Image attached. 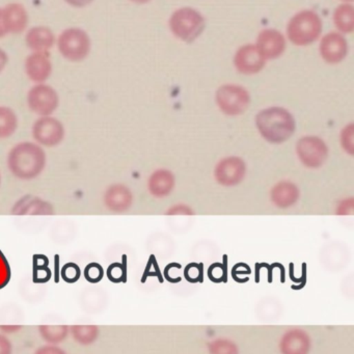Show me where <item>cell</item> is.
<instances>
[{"mask_svg":"<svg viewBox=\"0 0 354 354\" xmlns=\"http://www.w3.org/2000/svg\"><path fill=\"white\" fill-rule=\"evenodd\" d=\"M10 171L24 181L36 179L46 167V153L35 142H24L10 151L7 159Z\"/></svg>","mask_w":354,"mask_h":354,"instance_id":"obj_1","label":"cell"},{"mask_svg":"<svg viewBox=\"0 0 354 354\" xmlns=\"http://www.w3.org/2000/svg\"><path fill=\"white\" fill-rule=\"evenodd\" d=\"M257 127L263 138L271 144H281L293 136L296 129L293 115L281 107H269L256 118Z\"/></svg>","mask_w":354,"mask_h":354,"instance_id":"obj_2","label":"cell"},{"mask_svg":"<svg viewBox=\"0 0 354 354\" xmlns=\"http://www.w3.org/2000/svg\"><path fill=\"white\" fill-rule=\"evenodd\" d=\"M322 32V21L316 12L306 10L293 16L288 24L290 42L296 46H308L316 42Z\"/></svg>","mask_w":354,"mask_h":354,"instance_id":"obj_3","label":"cell"},{"mask_svg":"<svg viewBox=\"0 0 354 354\" xmlns=\"http://www.w3.org/2000/svg\"><path fill=\"white\" fill-rule=\"evenodd\" d=\"M206 22L196 10L182 8L177 10L169 19V28L175 37L183 42L192 43L204 32Z\"/></svg>","mask_w":354,"mask_h":354,"instance_id":"obj_4","label":"cell"},{"mask_svg":"<svg viewBox=\"0 0 354 354\" xmlns=\"http://www.w3.org/2000/svg\"><path fill=\"white\" fill-rule=\"evenodd\" d=\"M57 48L64 59L73 63L82 62L90 55L92 48L90 36L80 28H68L59 35Z\"/></svg>","mask_w":354,"mask_h":354,"instance_id":"obj_5","label":"cell"},{"mask_svg":"<svg viewBox=\"0 0 354 354\" xmlns=\"http://www.w3.org/2000/svg\"><path fill=\"white\" fill-rule=\"evenodd\" d=\"M216 102L225 115L235 117L248 111L250 104V93L237 84H225L216 93Z\"/></svg>","mask_w":354,"mask_h":354,"instance_id":"obj_6","label":"cell"},{"mask_svg":"<svg viewBox=\"0 0 354 354\" xmlns=\"http://www.w3.org/2000/svg\"><path fill=\"white\" fill-rule=\"evenodd\" d=\"M296 153L302 165L310 169L322 167L328 157V148L317 136H304L296 145Z\"/></svg>","mask_w":354,"mask_h":354,"instance_id":"obj_7","label":"cell"},{"mask_svg":"<svg viewBox=\"0 0 354 354\" xmlns=\"http://www.w3.org/2000/svg\"><path fill=\"white\" fill-rule=\"evenodd\" d=\"M32 133L37 144L53 148L63 142L65 138V127L59 120L46 115L35 122Z\"/></svg>","mask_w":354,"mask_h":354,"instance_id":"obj_8","label":"cell"},{"mask_svg":"<svg viewBox=\"0 0 354 354\" xmlns=\"http://www.w3.org/2000/svg\"><path fill=\"white\" fill-rule=\"evenodd\" d=\"M28 104L32 113L40 117H46L57 111L59 97L55 88L47 84H38L28 92Z\"/></svg>","mask_w":354,"mask_h":354,"instance_id":"obj_9","label":"cell"},{"mask_svg":"<svg viewBox=\"0 0 354 354\" xmlns=\"http://www.w3.org/2000/svg\"><path fill=\"white\" fill-rule=\"evenodd\" d=\"M245 162L240 157L231 156L223 158L217 163L214 176L221 185L232 187L241 183L245 177Z\"/></svg>","mask_w":354,"mask_h":354,"instance_id":"obj_10","label":"cell"},{"mask_svg":"<svg viewBox=\"0 0 354 354\" xmlns=\"http://www.w3.org/2000/svg\"><path fill=\"white\" fill-rule=\"evenodd\" d=\"M234 65L239 73L254 75L264 69L266 59L261 55L256 45H244L236 53Z\"/></svg>","mask_w":354,"mask_h":354,"instance_id":"obj_11","label":"cell"},{"mask_svg":"<svg viewBox=\"0 0 354 354\" xmlns=\"http://www.w3.org/2000/svg\"><path fill=\"white\" fill-rule=\"evenodd\" d=\"M321 57L327 64L341 63L348 55V43L343 35L339 32H329L325 35L321 40L320 46Z\"/></svg>","mask_w":354,"mask_h":354,"instance_id":"obj_12","label":"cell"},{"mask_svg":"<svg viewBox=\"0 0 354 354\" xmlns=\"http://www.w3.org/2000/svg\"><path fill=\"white\" fill-rule=\"evenodd\" d=\"M256 46L266 61L275 59L285 51L286 40L277 30H264L259 35Z\"/></svg>","mask_w":354,"mask_h":354,"instance_id":"obj_13","label":"cell"},{"mask_svg":"<svg viewBox=\"0 0 354 354\" xmlns=\"http://www.w3.org/2000/svg\"><path fill=\"white\" fill-rule=\"evenodd\" d=\"M28 77L36 84H44L53 73V63L48 53H32L26 61Z\"/></svg>","mask_w":354,"mask_h":354,"instance_id":"obj_14","label":"cell"},{"mask_svg":"<svg viewBox=\"0 0 354 354\" xmlns=\"http://www.w3.org/2000/svg\"><path fill=\"white\" fill-rule=\"evenodd\" d=\"M133 202L131 190L123 184H113L104 194V205L113 213H123L129 210Z\"/></svg>","mask_w":354,"mask_h":354,"instance_id":"obj_15","label":"cell"},{"mask_svg":"<svg viewBox=\"0 0 354 354\" xmlns=\"http://www.w3.org/2000/svg\"><path fill=\"white\" fill-rule=\"evenodd\" d=\"M3 20L9 34L20 35L26 30L28 14L20 3H10L3 9Z\"/></svg>","mask_w":354,"mask_h":354,"instance_id":"obj_16","label":"cell"},{"mask_svg":"<svg viewBox=\"0 0 354 354\" xmlns=\"http://www.w3.org/2000/svg\"><path fill=\"white\" fill-rule=\"evenodd\" d=\"M281 351L285 354H306L310 347L308 333L301 329H290L281 337Z\"/></svg>","mask_w":354,"mask_h":354,"instance_id":"obj_17","label":"cell"},{"mask_svg":"<svg viewBox=\"0 0 354 354\" xmlns=\"http://www.w3.org/2000/svg\"><path fill=\"white\" fill-rule=\"evenodd\" d=\"M26 42L32 53H48L49 49L55 45V37L50 28L36 26L28 30Z\"/></svg>","mask_w":354,"mask_h":354,"instance_id":"obj_18","label":"cell"},{"mask_svg":"<svg viewBox=\"0 0 354 354\" xmlns=\"http://www.w3.org/2000/svg\"><path fill=\"white\" fill-rule=\"evenodd\" d=\"M299 189L290 181H281L272 188L271 201L279 208H289L299 198Z\"/></svg>","mask_w":354,"mask_h":354,"instance_id":"obj_19","label":"cell"},{"mask_svg":"<svg viewBox=\"0 0 354 354\" xmlns=\"http://www.w3.org/2000/svg\"><path fill=\"white\" fill-rule=\"evenodd\" d=\"M149 192L155 198H165L173 192L175 187V177L167 169H158L149 178Z\"/></svg>","mask_w":354,"mask_h":354,"instance_id":"obj_20","label":"cell"},{"mask_svg":"<svg viewBox=\"0 0 354 354\" xmlns=\"http://www.w3.org/2000/svg\"><path fill=\"white\" fill-rule=\"evenodd\" d=\"M335 28L344 34H350L354 30V8L350 5H341L333 13Z\"/></svg>","mask_w":354,"mask_h":354,"instance_id":"obj_21","label":"cell"},{"mask_svg":"<svg viewBox=\"0 0 354 354\" xmlns=\"http://www.w3.org/2000/svg\"><path fill=\"white\" fill-rule=\"evenodd\" d=\"M14 208V214H53V207L39 198H24Z\"/></svg>","mask_w":354,"mask_h":354,"instance_id":"obj_22","label":"cell"},{"mask_svg":"<svg viewBox=\"0 0 354 354\" xmlns=\"http://www.w3.org/2000/svg\"><path fill=\"white\" fill-rule=\"evenodd\" d=\"M18 128V118L13 109L0 106V140H6L15 133Z\"/></svg>","mask_w":354,"mask_h":354,"instance_id":"obj_23","label":"cell"},{"mask_svg":"<svg viewBox=\"0 0 354 354\" xmlns=\"http://www.w3.org/2000/svg\"><path fill=\"white\" fill-rule=\"evenodd\" d=\"M71 328L72 337L82 345H91L99 335V327L96 325H73Z\"/></svg>","mask_w":354,"mask_h":354,"instance_id":"obj_24","label":"cell"},{"mask_svg":"<svg viewBox=\"0 0 354 354\" xmlns=\"http://www.w3.org/2000/svg\"><path fill=\"white\" fill-rule=\"evenodd\" d=\"M41 337L50 344L62 343L69 333L67 325H41L39 326Z\"/></svg>","mask_w":354,"mask_h":354,"instance_id":"obj_25","label":"cell"},{"mask_svg":"<svg viewBox=\"0 0 354 354\" xmlns=\"http://www.w3.org/2000/svg\"><path fill=\"white\" fill-rule=\"evenodd\" d=\"M227 258L225 254L223 263H214L208 269V277L213 283H227Z\"/></svg>","mask_w":354,"mask_h":354,"instance_id":"obj_26","label":"cell"},{"mask_svg":"<svg viewBox=\"0 0 354 354\" xmlns=\"http://www.w3.org/2000/svg\"><path fill=\"white\" fill-rule=\"evenodd\" d=\"M204 263H190L185 267L184 277L192 283L204 281Z\"/></svg>","mask_w":354,"mask_h":354,"instance_id":"obj_27","label":"cell"},{"mask_svg":"<svg viewBox=\"0 0 354 354\" xmlns=\"http://www.w3.org/2000/svg\"><path fill=\"white\" fill-rule=\"evenodd\" d=\"M107 275L113 283H121L126 281L127 279V264H126V257H124L123 263H113L109 267Z\"/></svg>","mask_w":354,"mask_h":354,"instance_id":"obj_28","label":"cell"},{"mask_svg":"<svg viewBox=\"0 0 354 354\" xmlns=\"http://www.w3.org/2000/svg\"><path fill=\"white\" fill-rule=\"evenodd\" d=\"M211 353H237L238 349L235 344L229 339H216L209 345Z\"/></svg>","mask_w":354,"mask_h":354,"instance_id":"obj_29","label":"cell"},{"mask_svg":"<svg viewBox=\"0 0 354 354\" xmlns=\"http://www.w3.org/2000/svg\"><path fill=\"white\" fill-rule=\"evenodd\" d=\"M341 144L344 150L353 156L354 154V126L353 124H349L344 128L341 133Z\"/></svg>","mask_w":354,"mask_h":354,"instance_id":"obj_30","label":"cell"},{"mask_svg":"<svg viewBox=\"0 0 354 354\" xmlns=\"http://www.w3.org/2000/svg\"><path fill=\"white\" fill-rule=\"evenodd\" d=\"M148 277H157L159 279V283H161L165 281L154 254H151L150 258H149L148 264H147L146 270H145L144 277H142V283H145Z\"/></svg>","mask_w":354,"mask_h":354,"instance_id":"obj_31","label":"cell"},{"mask_svg":"<svg viewBox=\"0 0 354 354\" xmlns=\"http://www.w3.org/2000/svg\"><path fill=\"white\" fill-rule=\"evenodd\" d=\"M250 273H252V269L245 263H238L232 268V277L236 283H248L250 281V277L248 275H250Z\"/></svg>","mask_w":354,"mask_h":354,"instance_id":"obj_32","label":"cell"},{"mask_svg":"<svg viewBox=\"0 0 354 354\" xmlns=\"http://www.w3.org/2000/svg\"><path fill=\"white\" fill-rule=\"evenodd\" d=\"M11 279V267L3 252L0 250V289H3Z\"/></svg>","mask_w":354,"mask_h":354,"instance_id":"obj_33","label":"cell"},{"mask_svg":"<svg viewBox=\"0 0 354 354\" xmlns=\"http://www.w3.org/2000/svg\"><path fill=\"white\" fill-rule=\"evenodd\" d=\"M62 277L67 283H75L80 277V267L74 263L65 265L62 269Z\"/></svg>","mask_w":354,"mask_h":354,"instance_id":"obj_34","label":"cell"},{"mask_svg":"<svg viewBox=\"0 0 354 354\" xmlns=\"http://www.w3.org/2000/svg\"><path fill=\"white\" fill-rule=\"evenodd\" d=\"M289 277L290 279L294 283V285L292 286V289H304L306 285V277H306V263H302V273L300 277H295V275H294V264L293 263H290Z\"/></svg>","mask_w":354,"mask_h":354,"instance_id":"obj_35","label":"cell"},{"mask_svg":"<svg viewBox=\"0 0 354 354\" xmlns=\"http://www.w3.org/2000/svg\"><path fill=\"white\" fill-rule=\"evenodd\" d=\"M84 277L91 283H98L103 277V268L97 263H91L84 270Z\"/></svg>","mask_w":354,"mask_h":354,"instance_id":"obj_36","label":"cell"},{"mask_svg":"<svg viewBox=\"0 0 354 354\" xmlns=\"http://www.w3.org/2000/svg\"><path fill=\"white\" fill-rule=\"evenodd\" d=\"M177 267H181V265L179 264V263H169V265H167L165 268V271H163V277H165L167 281H169V283H180V281H182L181 277H180V275H177V277H174L171 273H174V271H175V269L177 268Z\"/></svg>","mask_w":354,"mask_h":354,"instance_id":"obj_37","label":"cell"},{"mask_svg":"<svg viewBox=\"0 0 354 354\" xmlns=\"http://www.w3.org/2000/svg\"><path fill=\"white\" fill-rule=\"evenodd\" d=\"M352 212H353V198L344 200L337 209V214L339 215L352 214Z\"/></svg>","mask_w":354,"mask_h":354,"instance_id":"obj_38","label":"cell"},{"mask_svg":"<svg viewBox=\"0 0 354 354\" xmlns=\"http://www.w3.org/2000/svg\"><path fill=\"white\" fill-rule=\"evenodd\" d=\"M167 215H194V211L185 205H177L169 209L167 212Z\"/></svg>","mask_w":354,"mask_h":354,"instance_id":"obj_39","label":"cell"},{"mask_svg":"<svg viewBox=\"0 0 354 354\" xmlns=\"http://www.w3.org/2000/svg\"><path fill=\"white\" fill-rule=\"evenodd\" d=\"M12 352V343L7 337L0 335V354H9Z\"/></svg>","mask_w":354,"mask_h":354,"instance_id":"obj_40","label":"cell"},{"mask_svg":"<svg viewBox=\"0 0 354 354\" xmlns=\"http://www.w3.org/2000/svg\"><path fill=\"white\" fill-rule=\"evenodd\" d=\"M261 267L262 268H266L267 269V277H268V283H271L273 281V270H274L275 268H277L279 267V263L275 262L272 263V264H267V263H260Z\"/></svg>","mask_w":354,"mask_h":354,"instance_id":"obj_41","label":"cell"},{"mask_svg":"<svg viewBox=\"0 0 354 354\" xmlns=\"http://www.w3.org/2000/svg\"><path fill=\"white\" fill-rule=\"evenodd\" d=\"M37 352L38 353L57 354L63 353L64 351L61 348L57 347V346L47 345L45 347L40 348Z\"/></svg>","mask_w":354,"mask_h":354,"instance_id":"obj_42","label":"cell"},{"mask_svg":"<svg viewBox=\"0 0 354 354\" xmlns=\"http://www.w3.org/2000/svg\"><path fill=\"white\" fill-rule=\"evenodd\" d=\"M68 5L74 8H84L91 5L94 0H65Z\"/></svg>","mask_w":354,"mask_h":354,"instance_id":"obj_43","label":"cell"},{"mask_svg":"<svg viewBox=\"0 0 354 354\" xmlns=\"http://www.w3.org/2000/svg\"><path fill=\"white\" fill-rule=\"evenodd\" d=\"M8 62H9V57H8L7 53H6L5 50L0 48V73L3 71L6 66L8 65Z\"/></svg>","mask_w":354,"mask_h":354,"instance_id":"obj_44","label":"cell"},{"mask_svg":"<svg viewBox=\"0 0 354 354\" xmlns=\"http://www.w3.org/2000/svg\"><path fill=\"white\" fill-rule=\"evenodd\" d=\"M9 34L6 28L5 20H3V9H0V39L7 36Z\"/></svg>","mask_w":354,"mask_h":354,"instance_id":"obj_45","label":"cell"},{"mask_svg":"<svg viewBox=\"0 0 354 354\" xmlns=\"http://www.w3.org/2000/svg\"><path fill=\"white\" fill-rule=\"evenodd\" d=\"M261 268H262V267H261L260 263H257V264H256V277H254V279H256L257 283H260Z\"/></svg>","mask_w":354,"mask_h":354,"instance_id":"obj_46","label":"cell"},{"mask_svg":"<svg viewBox=\"0 0 354 354\" xmlns=\"http://www.w3.org/2000/svg\"><path fill=\"white\" fill-rule=\"evenodd\" d=\"M132 3H138V5H144V3H150L151 0H131Z\"/></svg>","mask_w":354,"mask_h":354,"instance_id":"obj_47","label":"cell"},{"mask_svg":"<svg viewBox=\"0 0 354 354\" xmlns=\"http://www.w3.org/2000/svg\"><path fill=\"white\" fill-rule=\"evenodd\" d=\"M343 1H346V3H352L353 0H343Z\"/></svg>","mask_w":354,"mask_h":354,"instance_id":"obj_48","label":"cell"},{"mask_svg":"<svg viewBox=\"0 0 354 354\" xmlns=\"http://www.w3.org/2000/svg\"><path fill=\"white\" fill-rule=\"evenodd\" d=\"M0 184H1V175H0Z\"/></svg>","mask_w":354,"mask_h":354,"instance_id":"obj_49","label":"cell"}]
</instances>
